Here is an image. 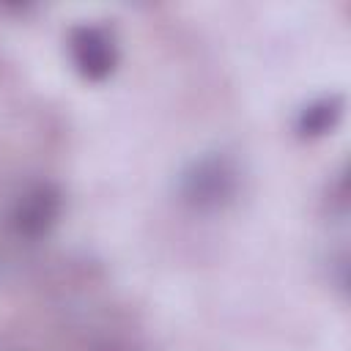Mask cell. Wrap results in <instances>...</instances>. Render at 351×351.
I'll return each mask as SVG.
<instances>
[{
    "label": "cell",
    "mask_w": 351,
    "mask_h": 351,
    "mask_svg": "<svg viewBox=\"0 0 351 351\" xmlns=\"http://www.w3.org/2000/svg\"><path fill=\"white\" fill-rule=\"evenodd\" d=\"M239 167L225 154H203L178 173V197L200 214L219 211L239 195Z\"/></svg>",
    "instance_id": "obj_1"
},
{
    "label": "cell",
    "mask_w": 351,
    "mask_h": 351,
    "mask_svg": "<svg viewBox=\"0 0 351 351\" xmlns=\"http://www.w3.org/2000/svg\"><path fill=\"white\" fill-rule=\"evenodd\" d=\"M69 58L77 74L88 82L107 80L118 66V44L104 25L82 22L69 30Z\"/></svg>",
    "instance_id": "obj_2"
},
{
    "label": "cell",
    "mask_w": 351,
    "mask_h": 351,
    "mask_svg": "<svg viewBox=\"0 0 351 351\" xmlns=\"http://www.w3.org/2000/svg\"><path fill=\"white\" fill-rule=\"evenodd\" d=\"M63 208V197L52 184H36L25 189L11 208V228L22 239H38L49 233Z\"/></svg>",
    "instance_id": "obj_3"
},
{
    "label": "cell",
    "mask_w": 351,
    "mask_h": 351,
    "mask_svg": "<svg viewBox=\"0 0 351 351\" xmlns=\"http://www.w3.org/2000/svg\"><path fill=\"white\" fill-rule=\"evenodd\" d=\"M343 110H346V101H343V96H337V93L313 99V101H307V104L299 110L293 129H296V134L304 137V140L324 137V134H329V132L340 123Z\"/></svg>",
    "instance_id": "obj_4"
}]
</instances>
